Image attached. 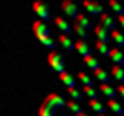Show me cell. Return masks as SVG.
<instances>
[{"label":"cell","instance_id":"cell-6","mask_svg":"<svg viewBox=\"0 0 124 116\" xmlns=\"http://www.w3.org/2000/svg\"><path fill=\"white\" fill-rule=\"evenodd\" d=\"M33 11H35L37 15L44 20V22H46V20H49V16H51V15H49V7H47L44 2H35V4H33Z\"/></svg>","mask_w":124,"mask_h":116},{"label":"cell","instance_id":"cell-3","mask_svg":"<svg viewBox=\"0 0 124 116\" xmlns=\"http://www.w3.org/2000/svg\"><path fill=\"white\" fill-rule=\"evenodd\" d=\"M60 9H62V13H64L66 16H70V18H73V20H77L78 15H80L77 4H73L71 0H64V2L60 4Z\"/></svg>","mask_w":124,"mask_h":116},{"label":"cell","instance_id":"cell-25","mask_svg":"<svg viewBox=\"0 0 124 116\" xmlns=\"http://www.w3.org/2000/svg\"><path fill=\"white\" fill-rule=\"evenodd\" d=\"M111 40H115V42L119 44L120 47H124V35L119 31V29H115V31L111 33Z\"/></svg>","mask_w":124,"mask_h":116},{"label":"cell","instance_id":"cell-1","mask_svg":"<svg viewBox=\"0 0 124 116\" xmlns=\"http://www.w3.org/2000/svg\"><path fill=\"white\" fill-rule=\"evenodd\" d=\"M66 105H68V102L64 100L60 94L51 93V94H47V96L44 98L42 105L39 107V116H55V112H57L58 109L66 107Z\"/></svg>","mask_w":124,"mask_h":116},{"label":"cell","instance_id":"cell-31","mask_svg":"<svg viewBox=\"0 0 124 116\" xmlns=\"http://www.w3.org/2000/svg\"><path fill=\"white\" fill-rule=\"evenodd\" d=\"M75 116H88L86 112H80V114H75Z\"/></svg>","mask_w":124,"mask_h":116},{"label":"cell","instance_id":"cell-4","mask_svg":"<svg viewBox=\"0 0 124 116\" xmlns=\"http://www.w3.org/2000/svg\"><path fill=\"white\" fill-rule=\"evenodd\" d=\"M82 7L88 9V13L93 15V16H102V15H104V7H102V4H99V2L84 0V2H82Z\"/></svg>","mask_w":124,"mask_h":116},{"label":"cell","instance_id":"cell-27","mask_svg":"<svg viewBox=\"0 0 124 116\" xmlns=\"http://www.w3.org/2000/svg\"><path fill=\"white\" fill-rule=\"evenodd\" d=\"M109 7H111L115 13H119V16H122V15H124V7L119 4V2H115V0H111V2H109Z\"/></svg>","mask_w":124,"mask_h":116},{"label":"cell","instance_id":"cell-17","mask_svg":"<svg viewBox=\"0 0 124 116\" xmlns=\"http://www.w3.org/2000/svg\"><path fill=\"white\" fill-rule=\"evenodd\" d=\"M111 76L119 82V85H124V69L119 65H113L111 67Z\"/></svg>","mask_w":124,"mask_h":116},{"label":"cell","instance_id":"cell-10","mask_svg":"<svg viewBox=\"0 0 124 116\" xmlns=\"http://www.w3.org/2000/svg\"><path fill=\"white\" fill-rule=\"evenodd\" d=\"M55 26L62 31V35H70V33H73V27H71L64 18H60V16H57V18H55Z\"/></svg>","mask_w":124,"mask_h":116},{"label":"cell","instance_id":"cell-22","mask_svg":"<svg viewBox=\"0 0 124 116\" xmlns=\"http://www.w3.org/2000/svg\"><path fill=\"white\" fill-rule=\"evenodd\" d=\"M82 94L89 96V100H97L99 98V89H95V87H84V85H82Z\"/></svg>","mask_w":124,"mask_h":116},{"label":"cell","instance_id":"cell-32","mask_svg":"<svg viewBox=\"0 0 124 116\" xmlns=\"http://www.w3.org/2000/svg\"><path fill=\"white\" fill-rule=\"evenodd\" d=\"M97 116H106V114H97Z\"/></svg>","mask_w":124,"mask_h":116},{"label":"cell","instance_id":"cell-20","mask_svg":"<svg viewBox=\"0 0 124 116\" xmlns=\"http://www.w3.org/2000/svg\"><path fill=\"white\" fill-rule=\"evenodd\" d=\"M75 22H78V24H80L82 27H84V29H88V31H89V29H95V26L91 24V20H89V18H88L86 15H82V13L78 15V18L75 20Z\"/></svg>","mask_w":124,"mask_h":116},{"label":"cell","instance_id":"cell-28","mask_svg":"<svg viewBox=\"0 0 124 116\" xmlns=\"http://www.w3.org/2000/svg\"><path fill=\"white\" fill-rule=\"evenodd\" d=\"M68 93H70V96L73 98L75 102H82V96H84V94H82L80 91H77V89H68Z\"/></svg>","mask_w":124,"mask_h":116},{"label":"cell","instance_id":"cell-14","mask_svg":"<svg viewBox=\"0 0 124 116\" xmlns=\"http://www.w3.org/2000/svg\"><path fill=\"white\" fill-rule=\"evenodd\" d=\"M75 49L78 51V53L82 54V58H86V56H91V51H89V45L86 42H82V40H77L75 42Z\"/></svg>","mask_w":124,"mask_h":116},{"label":"cell","instance_id":"cell-15","mask_svg":"<svg viewBox=\"0 0 124 116\" xmlns=\"http://www.w3.org/2000/svg\"><path fill=\"white\" fill-rule=\"evenodd\" d=\"M58 44H60V45L64 47L68 53H71V51L75 49V44L71 42L70 38H68V35H58Z\"/></svg>","mask_w":124,"mask_h":116},{"label":"cell","instance_id":"cell-7","mask_svg":"<svg viewBox=\"0 0 124 116\" xmlns=\"http://www.w3.org/2000/svg\"><path fill=\"white\" fill-rule=\"evenodd\" d=\"M93 33H95V36H97V40H99V42L109 44V40H111V33H109V31H106V29L101 26V24H99V26H95Z\"/></svg>","mask_w":124,"mask_h":116},{"label":"cell","instance_id":"cell-11","mask_svg":"<svg viewBox=\"0 0 124 116\" xmlns=\"http://www.w3.org/2000/svg\"><path fill=\"white\" fill-rule=\"evenodd\" d=\"M73 33H75V35H78V38H80L82 42H86V40L89 38V31H88V29H84L78 22H73Z\"/></svg>","mask_w":124,"mask_h":116},{"label":"cell","instance_id":"cell-9","mask_svg":"<svg viewBox=\"0 0 124 116\" xmlns=\"http://www.w3.org/2000/svg\"><path fill=\"white\" fill-rule=\"evenodd\" d=\"M99 93L104 94L108 100H115V96H117V91L113 89L109 84H101V85H99Z\"/></svg>","mask_w":124,"mask_h":116},{"label":"cell","instance_id":"cell-5","mask_svg":"<svg viewBox=\"0 0 124 116\" xmlns=\"http://www.w3.org/2000/svg\"><path fill=\"white\" fill-rule=\"evenodd\" d=\"M33 31H35L37 38H47L49 36V29H47V26L44 24V20H37V22H33Z\"/></svg>","mask_w":124,"mask_h":116},{"label":"cell","instance_id":"cell-18","mask_svg":"<svg viewBox=\"0 0 124 116\" xmlns=\"http://www.w3.org/2000/svg\"><path fill=\"white\" fill-rule=\"evenodd\" d=\"M88 105L91 107V111H95L97 114H106V107H104V105H102L99 100H89Z\"/></svg>","mask_w":124,"mask_h":116},{"label":"cell","instance_id":"cell-26","mask_svg":"<svg viewBox=\"0 0 124 116\" xmlns=\"http://www.w3.org/2000/svg\"><path fill=\"white\" fill-rule=\"evenodd\" d=\"M68 109H70V111H73L75 114H80L82 112V109H80V105L77 103V102H73V100H68V105H66Z\"/></svg>","mask_w":124,"mask_h":116},{"label":"cell","instance_id":"cell-12","mask_svg":"<svg viewBox=\"0 0 124 116\" xmlns=\"http://www.w3.org/2000/svg\"><path fill=\"white\" fill-rule=\"evenodd\" d=\"M109 58H111L113 62H115V65H122L124 64V53L120 49H117V47H111V53H109Z\"/></svg>","mask_w":124,"mask_h":116},{"label":"cell","instance_id":"cell-23","mask_svg":"<svg viewBox=\"0 0 124 116\" xmlns=\"http://www.w3.org/2000/svg\"><path fill=\"white\" fill-rule=\"evenodd\" d=\"M93 76L97 78V80L101 82V84H108V82H109V74L106 73L104 69H99V71H95V73H93Z\"/></svg>","mask_w":124,"mask_h":116},{"label":"cell","instance_id":"cell-16","mask_svg":"<svg viewBox=\"0 0 124 116\" xmlns=\"http://www.w3.org/2000/svg\"><path fill=\"white\" fill-rule=\"evenodd\" d=\"M108 109L111 112H115L117 116H124V107L117 100H108Z\"/></svg>","mask_w":124,"mask_h":116},{"label":"cell","instance_id":"cell-2","mask_svg":"<svg viewBox=\"0 0 124 116\" xmlns=\"http://www.w3.org/2000/svg\"><path fill=\"white\" fill-rule=\"evenodd\" d=\"M47 62H49V65L53 67L58 74H62L64 71H66V67H64V58H62V54L58 53V51H49Z\"/></svg>","mask_w":124,"mask_h":116},{"label":"cell","instance_id":"cell-30","mask_svg":"<svg viewBox=\"0 0 124 116\" xmlns=\"http://www.w3.org/2000/svg\"><path fill=\"white\" fill-rule=\"evenodd\" d=\"M119 24H120V27L124 29V15H122V16H119Z\"/></svg>","mask_w":124,"mask_h":116},{"label":"cell","instance_id":"cell-13","mask_svg":"<svg viewBox=\"0 0 124 116\" xmlns=\"http://www.w3.org/2000/svg\"><path fill=\"white\" fill-rule=\"evenodd\" d=\"M60 82L68 85V89H77V82L71 76V73H68V71H64V73L60 74Z\"/></svg>","mask_w":124,"mask_h":116},{"label":"cell","instance_id":"cell-8","mask_svg":"<svg viewBox=\"0 0 124 116\" xmlns=\"http://www.w3.org/2000/svg\"><path fill=\"white\" fill-rule=\"evenodd\" d=\"M101 26L104 27L106 31H109V33H113L117 29V24H115V20L111 18V16L108 15V13H104V15L101 16Z\"/></svg>","mask_w":124,"mask_h":116},{"label":"cell","instance_id":"cell-21","mask_svg":"<svg viewBox=\"0 0 124 116\" xmlns=\"http://www.w3.org/2000/svg\"><path fill=\"white\" fill-rule=\"evenodd\" d=\"M77 78L82 82V85H84V87H95V85H93V80L84 73V71H78V73H77Z\"/></svg>","mask_w":124,"mask_h":116},{"label":"cell","instance_id":"cell-29","mask_svg":"<svg viewBox=\"0 0 124 116\" xmlns=\"http://www.w3.org/2000/svg\"><path fill=\"white\" fill-rule=\"evenodd\" d=\"M117 93H119L120 96L124 98V85H119V87H117Z\"/></svg>","mask_w":124,"mask_h":116},{"label":"cell","instance_id":"cell-24","mask_svg":"<svg viewBox=\"0 0 124 116\" xmlns=\"http://www.w3.org/2000/svg\"><path fill=\"white\" fill-rule=\"evenodd\" d=\"M95 47H97V51L102 54V56H108V58H109V53H111V49L108 47V44H104V42H99V40H97Z\"/></svg>","mask_w":124,"mask_h":116},{"label":"cell","instance_id":"cell-19","mask_svg":"<svg viewBox=\"0 0 124 116\" xmlns=\"http://www.w3.org/2000/svg\"><path fill=\"white\" fill-rule=\"evenodd\" d=\"M82 60H84V64L89 67V69H93V73L101 69V64H99V60L95 56H86V58H82Z\"/></svg>","mask_w":124,"mask_h":116}]
</instances>
